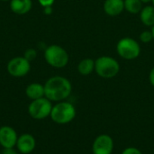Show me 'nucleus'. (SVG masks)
<instances>
[{"instance_id":"1","label":"nucleus","mask_w":154,"mask_h":154,"mask_svg":"<svg viewBox=\"0 0 154 154\" xmlns=\"http://www.w3.org/2000/svg\"><path fill=\"white\" fill-rule=\"evenodd\" d=\"M72 85L70 81L61 76L50 78L44 84V97L51 102L66 100L71 94Z\"/></svg>"},{"instance_id":"3","label":"nucleus","mask_w":154,"mask_h":154,"mask_svg":"<svg viewBox=\"0 0 154 154\" xmlns=\"http://www.w3.org/2000/svg\"><path fill=\"white\" fill-rule=\"evenodd\" d=\"M44 59L46 62L56 69H62L69 63V54L67 51L60 45L52 44L44 51Z\"/></svg>"},{"instance_id":"21","label":"nucleus","mask_w":154,"mask_h":154,"mask_svg":"<svg viewBox=\"0 0 154 154\" xmlns=\"http://www.w3.org/2000/svg\"><path fill=\"white\" fill-rule=\"evenodd\" d=\"M2 154H21L17 149H14V148H7V149H3Z\"/></svg>"},{"instance_id":"2","label":"nucleus","mask_w":154,"mask_h":154,"mask_svg":"<svg viewBox=\"0 0 154 154\" xmlns=\"http://www.w3.org/2000/svg\"><path fill=\"white\" fill-rule=\"evenodd\" d=\"M76 108L75 106L67 101L57 102L56 105L52 106L51 118L58 125H66L72 122L76 117Z\"/></svg>"},{"instance_id":"27","label":"nucleus","mask_w":154,"mask_h":154,"mask_svg":"<svg viewBox=\"0 0 154 154\" xmlns=\"http://www.w3.org/2000/svg\"><path fill=\"white\" fill-rule=\"evenodd\" d=\"M152 5H153L154 6V0H152Z\"/></svg>"},{"instance_id":"23","label":"nucleus","mask_w":154,"mask_h":154,"mask_svg":"<svg viewBox=\"0 0 154 154\" xmlns=\"http://www.w3.org/2000/svg\"><path fill=\"white\" fill-rule=\"evenodd\" d=\"M43 12L45 14L49 15V14H51L52 13V7L51 6H46V7H43Z\"/></svg>"},{"instance_id":"6","label":"nucleus","mask_w":154,"mask_h":154,"mask_svg":"<svg viewBox=\"0 0 154 154\" xmlns=\"http://www.w3.org/2000/svg\"><path fill=\"white\" fill-rule=\"evenodd\" d=\"M116 51L121 58L132 60L139 57L141 53V46L134 39L125 37L117 42Z\"/></svg>"},{"instance_id":"10","label":"nucleus","mask_w":154,"mask_h":154,"mask_svg":"<svg viewBox=\"0 0 154 154\" xmlns=\"http://www.w3.org/2000/svg\"><path fill=\"white\" fill-rule=\"evenodd\" d=\"M15 147L21 154L32 153L36 147V139L30 134H23L18 136Z\"/></svg>"},{"instance_id":"24","label":"nucleus","mask_w":154,"mask_h":154,"mask_svg":"<svg viewBox=\"0 0 154 154\" xmlns=\"http://www.w3.org/2000/svg\"><path fill=\"white\" fill-rule=\"evenodd\" d=\"M142 3H144V4H148L150 2H152V0H140Z\"/></svg>"},{"instance_id":"26","label":"nucleus","mask_w":154,"mask_h":154,"mask_svg":"<svg viewBox=\"0 0 154 154\" xmlns=\"http://www.w3.org/2000/svg\"><path fill=\"white\" fill-rule=\"evenodd\" d=\"M0 1H2V2H7V1H10V0H0Z\"/></svg>"},{"instance_id":"9","label":"nucleus","mask_w":154,"mask_h":154,"mask_svg":"<svg viewBox=\"0 0 154 154\" xmlns=\"http://www.w3.org/2000/svg\"><path fill=\"white\" fill-rule=\"evenodd\" d=\"M17 139L18 134L13 127L9 125H3L0 127V145L3 149L14 148Z\"/></svg>"},{"instance_id":"7","label":"nucleus","mask_w":154,"mask_h":154,"mask_svg":"<svg viewBox=\"0 0 154 154\" xmlns=\"http://www.w3.org/2000/svg\"><path fill=\"white\" fill-rule=\"evenodd\" d=\"M8 73L14 78H22L26 76L31 70L30 61L23 57H14L9 60L6 66Z\"/></svg>"},{"instance_id":"11","label":"nucleus","mask_w":154,"mask_h":154,"mask_svg":"<svg viewBox=\"0 0 154 154\" xmlns=\"http://www.w3.org/2000/svg\"><path fill=\"white\" fill-rule=\"evenodd\" d=\"M125 9V0H106L104 11L109 16H117Z\"/></svg>"},{"instance_id":"19","label":"nucleus","mask_w":154,"mask_h":154,"mask_svg":"<svg viewBox=\"0 0 154 154\" xmlns=\"http://www.w3.org/2000/svg\"><path fill=\"white\" fill-rule=\"evenodd\" d=\"M122 154H143V153H142V152H141L139 149H137V148H135V147H128V148H125V149L123 151Z\"/></svg>"},{"instance_id":"18","label":"nucleus","mask_w":154,"mask_h":154,"mask_svg":"<svg viewBox=\"0 0 154 154\" xmlns=\"http://www.w3.org/2000/svg\"><path fill=\"white\" fill-rule=\"evenodd\" d=\"M140 40L143 43H148L153 40L152 31H144L140 34Z\"/></svg>"},{"instance_id":"5","label":"nucleus","mask_w":154,"mask_h":154,"mask_svg":"<svg viewBox=\"0 0 154 154\" xmlns=\"http://www.w3.org/2000/svg\"><path fill=\"white\" fill-rule=\"evenodd\" d=\"M52 106L51 101L43 97L39 99L32 100L28 106V114L32 119L43 120L51 116Z\"/></svg>"},{"instance_id":"16","label":"nucleus","mask_w":154,"mask_h":154,"mask_svg":"<svg viewBox=\"0 0 154 154\" xmlns=\"http://www.w3.org/2000/svg\"><path fill=\"white\" fill-rule=\"evenodd\" d=\"M142 2L140 0H125V9L130 14H139L142 9Z\"/></svg>"},{"instance_id":"12","label":"nucleus","mask_w":154,"mask_h":154,"mask_svg":"<svg viewBox=\"0 0 154 154\" xmlns=\"http://www.w3.org/2000/svg\"><path fill=\"white\" fill-rule=\"evenodd\" d=\"M32 6V0H10V9L16 14H27Z\"/></svg>"},{"instance_id":"15","label":"nucleus","mask_w":154,"mask_h":154,"mask_svg":"<svg viewBox=\"0 0 154 154\" xmlns=\"http://www.w3.org/2000/svg\"><path fill=\"white\" fill-rule=\"evenodd\" d=\"M78 70L79 74L83 76H88L95 70V61L92 59L87 58L82 60L78 65Z\"/></svg>"},{"instance_id":"20","label":"nucleus","mask_w":154,"mask_h":154,"mask_svg":"<svg viewBox=\"0 0 154 154\" xmlns=\"http://www.w3.org/2000/svg\"><path fill=\"white\" fill-rule=\"evenodd\" d=\"M55 0H38L39 4L42 6V7H46V6H51L53 5Z\"/></svg>"},{"instance_id":"25","label":"nucleus","mask_w":154,"mask_h":154,"mask_svg":"<svg viewBox=\"0 0 154 154\" xmlns=\"http://www.w3.org/2000/svg\"><path fill=\"white\" fill-rule=\"evenodd\" d=\"M152 37H153V40H154V25L153 26H152Z\"/></svg>"},{"instance_id":"4","label":"nucleus","mask_w":154,"mask_h":154,"mask_svg":"<svg viewBox=\"0 0 154 154\" xmlns=\"http://www.w3.org/2000/svg\"><path fill=\"white\" fill-rule=\"evenodd\" d=\"M120 70L118 61L109 56H101L95 60V71L103 79L115 78Z\"/></svg>"},{"instance_id":"14","label":"nucleus","mask_w":154,"mask_h":154,"mask_svg":"<svg viewBox=\"0 0 154 154\" xmlns=\"http://www.w3.org/2000/svg\"><path fill=\"white\" fill-rule=\"evenodd\" d=\"M140 19L142 23L146 26H153L154 25V6L147 5L142 9L140 12Z\"/></svg>"},{"instance_id":"8","label":"nucleus","mask_w":154,"mask_h":154,"mask_svg":"<svg viewBox=\"0 0 154 154\" xmlns=\"http://www.w3.org/2000/svg\"><path fill=\"white\" fill-rule=\"evenodd\" d=\"M113 151L114 140L110 135L103 134L94 140L92 144L93 154H112Z\"/></svg>"},{"instance_id":"13","label":"nucleus","mask_w":154,"mask_h":154,"mask_svg":"<svg viewBox=\"0 0 154 154\" xmlns=\"http://www.w3.org/2000/svg\"><path fill=\"white\" fill-rule=\"evenodd\" d=\"M25 95L31 100L39 99L44 97V85L41 83H31L25 88Z\"/></svg>"},{"instance_id":"17","label":"nucleus","mask_w":154,"mask_h":154,"mask_svg":"<svg viewBox=\"0 0 154 154\" xmlns=\"http://www.w3.org/2000/svg\"><path fill=\"white\" fill-rule=\"evenodd\" d=\"M23 57L27 60H29L31 62V61H32V60H34L36 59V57H37V51L34 49H32V48L27 49V50H25V51L23 53Z\"/></svg>"},{"instance_id":"22","label":"nucleus","mask_w":154,"mask_h":154,"mask_svg":"<svg viewBox=\"0 0 154 154\" xmlns=\"http://www.w3.org/2000/svg\"><path fill=\"white\" fill-rule=\"evenodd\" d=\"M149 79H150V82H151L152 86L154 87V68H152V70L150 71Z\"/></svg>"}]
</instances>
